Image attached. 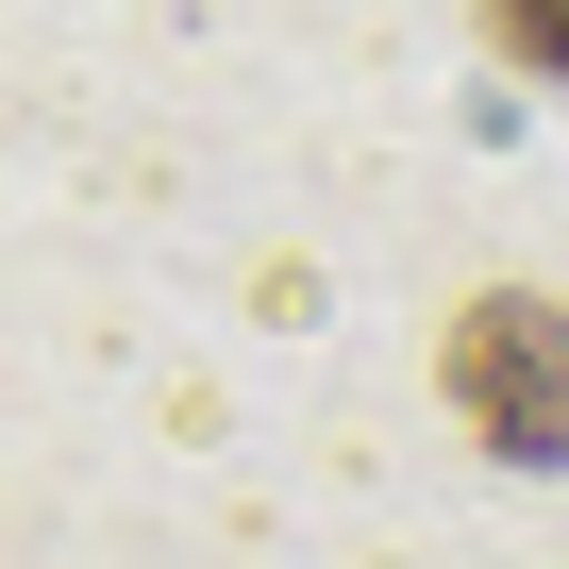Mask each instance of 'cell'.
Listing matches in <instances>:
<instances>
[{
    "label": "cell",
    "mask_w": 569,
    "mask_h": 569,
    "mask_svg": "<svg viewBox=\"0 0 569 569\" xmlns=\"http://www.w3.org/2000/svg\"><path fill=\"white\" fill-rule=\"evenodd\" d=\"M436 369H452V419H469L486 452L569 469V302H536V284H469L452 336H436Z\"/></svg>",
    "instance_id": "obj_1"
},
{
    "label": "cell",
    "mask_w": 569,
    "mask_h": 569,
    "mask_svg": "<svg viewBox=\"0 0 569 569\" xmlns=\"http://www.w3.org/2000/svg\"><path fill=\"white\" fill-rule=\"evenodd\" d=\"M469 18H486V51L519 84H569V0H469Z\"/></svg>",
    "instance_id": "obj_2"
}]
</instances>
